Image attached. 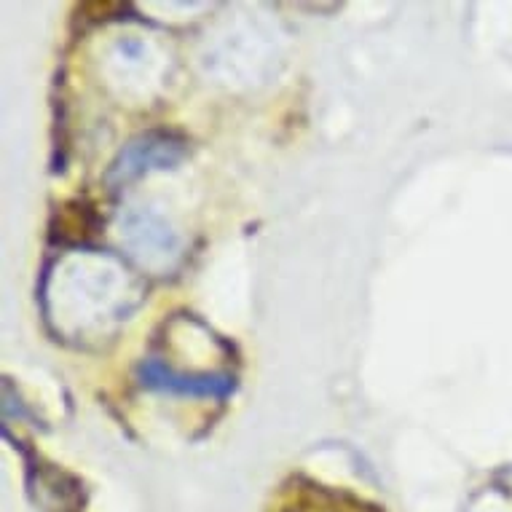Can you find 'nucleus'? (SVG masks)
Returning a JSON list of instances; mask_svg holds the SVG:
<instances>
[{
	"mask_svg": "<svg viewBox=\"0 0 512 512\" xmlns=\"http://www.w3.org/2000/svg\"><path fill=\"white\" fill-rule=\"evenodd\" d=\"M62 309L46 317L57 330H70V336H81L92 328H105L108 322H118L140 303V285L108 252H86L70 255L57 269L46 274L43 295H81Z\"/></svg>",
	"mask_w": 512,
	"mask_h": 512,
	"instance_id": "nucleus-1",
	"label": "nucleus"
},
{
	"mask_svg": "<svg viewBox=\"0 0 512 512\" xmlns=\"http://www.w3.org/2000/svg\"><path fill=\"white\" fill-rule=\"evenodd\" d=\"M121 242L145 271H169L180 258V236L167 220L145 207L121 215Z\"/></svg>",
	"mask_w": 512,
	"mask_h": 512,
	"instance_id": "nucleus-2",
	"label": "nucleus"
},
{
	"mask_svg": "<svg viewBox=\"0 0 512 512\" xmlns=\"http://www.w3.org/2000/svg\"><path fill=\"white\" fill-rule=\"evenodd\" d=\"M185 153L188 143L175 132H145L121 148L108 169V183L126 185L156 169H172L185 159Z\"/></svg>",
	"mask_w": 512,
	"mask_h": 512,
	"instance_id": "nucleus-3",
	"label": "nucleus"
},
{
	"mask_svg": "<svg viewBox=\"0 0 512 512\" xmlns=\"http://www.w3.org/2000/svg\"><path fill=\"white\" fill-rule=\"evenodd\" d=\"M140 384L156 392H169V395L183 397H215L223 400L234 392L236 381L228 373H180L164 360L148 357L137 368Z\"/></svg>",
	"mask_w": 512,
	"mask_h": 512,
	"instance_id": "nucleus-4",
	"label": "nucleus"
},
{
	"mask_svg": "<svg viewBox=\"0 0 512 512\" xmlns=\"http://www.w3.org/2000/svg\"><path fill=\"white\" fill-rule=\"evenodd\" d=\"M496 486L502 488L504 494L512 499V464H507V467H502V470L496 472Z\"/></svg>",
	"mask_w": 512,
	"mask_h": 512,
	"instance_id": "nucleus-5",
	"label": "nucleus"
}]
</instances>
